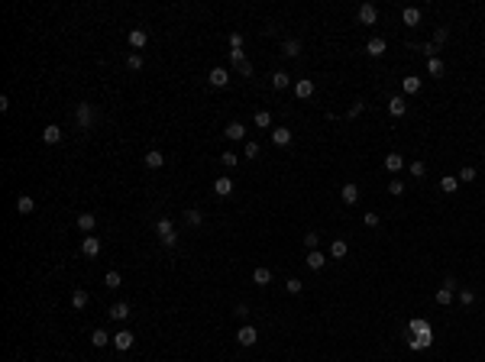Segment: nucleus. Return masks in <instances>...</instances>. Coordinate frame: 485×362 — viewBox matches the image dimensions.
<instances>
[{
	"instance_id": "obj_43",
	"label": "nucleus",
	"mask_w": 485,
	"mask_h": 362,
	"mask_svg": "<svg viewBox=\"0 0 485 362\" xmlns=\"http://www.w3.org/2000/svg\"><path fill=\"white\" fill-rule=\"evenodd\" d=\"M456 178H460V184H463V181H475V169H472V165H466V169H460Z\"/></svg>"
},
{
	"instance_id": "obj_39",
	"label": "nucleus",
	"mask_w": 485,
	"mask_h": 362,
	"mask_svg": "<svg viewBox=\"0 0 485 362\" xmlns=\"http://www.w3.org/2000/svg\"><path fill=\"white\" fill-rule=\"evenodd\" d=\"M126 68H130V72H139V68H143V55H139V52H130V55H126Z\"/></svg>"
},
{
	"instance_id": "obj_41",
	"label": "nucleus",
	"mask_w": 485,
	"mask_h": 362,
	"mask_svg": "<svg viewBox=\"0 0 485 362\" xmlns=\"http://www.w3.org/2000/svg\"><path fill=\"white\" fill-rule=\"evenodd\" d=\"M446 39H449V29H446V26H440V29L434 32V46L440 49V46H443V42H446Z\"/></svg>"
},
{
	"instance_id": "obj_7",
	"label": "nucleus",
	"mask_w": 485,
	"mask_h": 362,
	"mask_svg": "<svg viewBox=\"0 0 485 362\" xmlns=\"http://www.w3.org/2000/svg\"><path fill=\"white\" fill-rule=\"evenodd\" d=\"M388 113H392V117H404V113H408V97L404 94L392 97V101H388Z\"/></svg>"
},
{
	"instance_id": "obj_11",
	"label": "nucleus",
	"mask_w": 485,
	"mask_h": 362,
	"mask_svg": "<svg viewBox=\"0 0 485 362\" xmlns=\"http://www.w3.org/2000/svg\"><path fill=\"white\" fill-rule=\"evenodd\" d=\"M295 94L301 97V101H311V97H314V81H311V78H301V81H295Z\"/></svg>"
},
{
	"instance_id": "obj_48",
	"label": "nucleus",
	"mask_w": 485,
	"mask_h": 362,
	"mask_svg": "<svg viewBox=\"0 0 485 362\" xmlns=\"http://www.w3.org/2000/svg\"><path fill=\"white\" fill-rule=\"evenodd\" d=\"M230 58H233V65L240 68L243 61H246V52H243V49H230Z\"/></svg>"
},
{
	"instance_id": "obj_22",
	"label": "nucleus",
	"mask_w": 485,
	"mask_h": 362,
	"mask_svg": "<svg viewBox=\"0 0 485 362\" xmlns=\"http://www.w3.org/2000/svg\"><path fill=\"white\" fill-rule=\"evenodd\" d=\"M401 23L404 26H417L421 23V10H417V7H404V10H401Z\"/></svg>"
},
{
	"instance_id": "obj_35",
	"label": "nucleus",
	"mask_w": 485,
	"mask_h": 362,
	"mask_svg": "<svg viewBox=\"0 0 485 362\" xmlns=\"http://www.w3.org/2000/svg\"><path fill=\"white\" fill-rule=\"evenodd\" d=\"M252 123H255L259 129H269V126H272V113H269V110H259V113L252 117Z\"/></svg>"
},
{
	"instance_id": "obj_26",
	"label": "nucleus",
	"mask_w": 485,
	"mask_h": 362,
	"mask_svg": "<svg viewBox=\"0 0 485 362\" xmlns=\"http://www.w3.org/2000/svg\"><path fill=\"white\" fill-rule=\"evenodd\" d=\"M146 42H149V32L146 29H133V32H130V46H133V49H143Z\"/></svg>"
},
{
	"instance_id": "obj_47",
	"label": "nucleus",
	"mask_w": 485,
	"mask_h": 362,
	"mask_svg": "<svg viewBox=\"0 0 485 362\" xmlns=\"http://www.w3.org/2000/svg\"><path fill=\"white\" fill-rule=\"evenodd\" d=\"M243 155H246V158H255V155H259V143H252V139H249L246 149H243Z\"/></svg>"
},
{
	"instance_id": "obj_1",
	"label": "nucleus",
	"mask_w": 485,
	"mask_h": 362,
	"mask_svg": "<svg viewBox=\"0 0 485 362\" xmlns=\"http://www.w3.org/2000/svg\"><path fill=\"white\" fill-rule=\"evenodd\" d=\"M75 120H78V129H94L97 107H94V104H87V101H81V104L75 107Z\"/></svg>"
},
{
	"instance_id": "obj_49",
	"label": "nucleus",
	"mask_w": 485,
	"mask_h": 362,
	"mask_svg": "<svg viewBox=\"0 0 485 362\" xmlns=\"http://www.w3.org/2000/svg\"><path fill=\"white\" fill-rule=\"evenodd\" d=\"M363 110H366V104H363V101H356V104H352V107L346 110V117L352 120V117H359V113H363Z\"/></svg>"
},
{
	"instance_id": "obj_8",
	"label": "nucleus",
	"mask_w": 485,
	"mask_h": 362,
	"mask_svg": "<svg viewBox=\"0 0 485 362\" xmlns=\"http://www.w3.org/2000/svg\"><path fill=\"white\" fill-rule=\"evenodd\" d=\"M133 340H136V337H133L130 330H117V333H113V346H117L120 352H126L130 346H133Z\"/></svg>"
},
{
	"instance_id": "obj_40",
	"label": "nucleus",
	"mask_w": 485,
	"mask_h": 362,
	"mask_svg": "<svg viewBox=\"0 0 485 362\" xmlns=\"http://www.w3.org/2000/svg\"><path fill=\"white\" fill-rule=\"evenodd\" d=\"M285 291H288V294H301V291H304V281H301V278H288V281H285Z\"/></svg>"
},
{
	"instance_id": "obj_45",
	"label": "nucleus",
	"mask_w": 485,
	"mask_h": 362,
	"mask_svg": "<svg viewBox=\"0 0 485 362\" xmlns=\"http://www.w3.org/2000/svg\"><path fill=\"white\" fill-rule=\"evenodd\" d=\"M408 172L414 175V178H424V172H427V165H424V162H411V165H408Z\"/></svg>"
},
{
	"instance_id": "obj_23",
	"label": "nucleus",
	"mask_w": 485,
	"mask_h": 362,
	"mask_svg": "<svg viewBox=\"0 0 485 362\" xmlns=\"http://www.w3.org/2000/svg\"><path fill=\"white\" fill-rule=\"evenodd\" d=\"M385 169H388V172H401V169H404L401 152H388V155H385Z\"/></svg>"
},
{
	"instance_id": "obj_25",
	"label": "nucleus",
	"mask_w": 485,
	"mask_h": 362,
	"mask_svg": "<svg viewBox=\"0 0 485 362\" xmlns=\"http://www.w3.org/2000/svg\"><path fill=\"white\" fill-rule=\"evenodd\" d=\"M16 210H20V214H33V210H36V201H33L29 194H20V198H16Z\"/></svg>"
},
{
	"instance_id": "obj_31",
	"label": "nucleus",
	"mask_w": 485,
	"mask_h": 362,
	"mask_svg": "<svg viewBox=\"0 0 485 362\" xmlns=\"http://www.w3.org/2000/svg\"><path fill=\"white\" fill-rule=\"evenodd\" d=\"M401 91H404V94H417V91H421V78L408 75V78L401 81Z\"/></svg>"
},
{
	"instance_id": "obj_34",
	"label": "nucleus",
	"mask_w": 485,
	"mask_h": 362,
	"mask_svg": "<svg viewBox=\"0 0 485 362\" xmlns=\"http://www.w3.org/2000/svg\"><path fill=\"white\" fill-rule=\"evenodd\" d=\"M453 294H456L453 288H443V285H440L437 294H434V301H437V304H449V301H453Z\"/></svg>"
},
{
	"instance_id": "obj_16",
	"label": "nucleus",
	"mask_w": 485,
	"mask_h": 362,
	"mask_svg": "<svg viewBox=\"0 0 485 362\" xmlns=\"http://www.w3.org/2000/svg\"><path fill=\"white\" fill-rule=\"evenodd\" d=\"M78 229L91 236L94 229H97V217H94V214H81V217H78Z\"/></svg>"
},
{
	"instance_id": "obj_38",
	"label": "nucleus",
	"mask_w": 485,
	"mask_h": 362,
	"mask_svg": "<svg viewBox=\"0 0 485 362\" xmlns=\"http://www.w3.org/2000/svg\"><path fill=\"white\" fill-rule=\"evenodd\" d=\"M243 136H246L243 123H230V126H227V139H243Z\"/></svg>"
},
{
	"instance_id": "obj_30",
	"label": "nucleus",
	"mask_w": 485,
	"mask_h": 362,
	"mask_svg": "<svg viewBox=\"0 0 485 362\" xmlns=\"http://www.w3.org/2000/svg\"><path fill=\"white\" fill-rule=\"evenodd\" d=\"M184 223H188V226H201V223H204V214L194 210V207H188V210H184Z\"/></svg>"
},
{
	"instance_id": "obj_14",
	"label": "nucleus",
	"mask_w": 485,
	"mask_h": 362,
	"mask_svg": "<svg viewBox=\"0 0 485 362\" xmlns=\"http://www.w3.org/2000/svg\"><path fill=\"white\" fill-rule=\"evenodd\" d=\"M424 330H430V323L424 320V317H411V320H408V340L417 337V333H424Z\"/></svg>"
},
{
	"instance_id": "obj_54",
	"label": "nucleus",
	"mask_w": 485,
	"mask_h": 362,
	"mask_svg": "<svg viewBox=\"0 0 485 362\" xmlns=\"http://www.w3.org/2000/svg\"><path fill=\"white\" fill-rule=\"evenodd\" d=\"M233 314H236V317H246V314H249V307H246V304H236Z\"/></svg>"
},
{
	"instance_id": "obj_13",
	"label": "nucleus",
	"mask_w": 485,
	"mask_h": 362,
	"mask_svg": "<svg viewBox=\"0 0 485 362\" xmlns=\"http://www.w3.org/2000/svg\"><path fill=\"white\" fill-rule=\"evenodd\" d=\"M107 314H110V320H120V323H123V320H126V317L133 314V311H130V304H126V301H117Z\"/></svg>"
},
{
	"instance_id": "obj_10",
	"label": "nucleus",
	"mask_w": 485,
	"mask_h": 362,
	"mask_svg": "<svg viewBox=\"0 0 485 362\" xmlns=\"http://www.w3.org/2000/svg\"><path fill=\"white\" fill-rule=\"evenodd\" d=\"M430 343H434V330H424V333H417V337H411L408 346H411V349H427Z\"/></svg>"
},
{
	"instance_id": "obj_50",
	"label": "nucleus",
	"mask_w": 485,
	"mask_h": 362,
	"mask_svg": "<svg viewBox=\"0 0 485 362\" xmlns=\"http://www.w3.org/2000/svg\"><path fill=\"white\" fill-rule=\"evenodd\" d=\"M388 191L398 198V194H404V181H388Z\"/></svg>"
},
{
	"instance_id": "obj_6",
	"label": "nucleus",
	"mask_w": 485,
	"mask_h": 362,
	"mask_svg": "<svg viewBox=\"0 0 485 362\" xmlns=\"http://www.w3.org/2000/svg\"><path fill=\"white\" fill-rule=\"evenodd\" d=\"M255 340H259V333H255V326H240V333H236V343L240 346H255Z\"/></svg>"
},
{
	"instance_id": "obj_24",
	"label": "nucleus",
	"mask_w": 485,
	"mask_h": 362,
	"mask_svg": "<svg viewBox=\"0 0 485 362\" xmlns=\"http://www.w3.org/2000/svg\"><path fill=\"white\" fill-rule=\"evenodd\" d=\"M42 143H49V146L61 143V126H46L42 129Z\"/></svg>"
},
{
	"instance_id": "obj_28",
	"label": "nucleus",
	"mask_w": 485,
	"mask_h": 362,
	"mask_svg": "<svg viewBox=\"0 0 485 362\" xmlns=\"http://www.w3.org/2000/svg\"><path fill=\"white\" fill-rule=\"evenodd\" d=\"M230 191H233V181L227 178V175H223V178H217V181H214V194H220V198H227V194H230Z\"/></svg>"
},
{
	"instance_id": "obj_29",
	"label": "nucleus",
	"mask_w": 485,
	"mask_h": 362,
	"mask_svg": "<svg viewBox=\"0 0 485 362\" xmlns=\"http://www.w3.org/2000/svg\"><path fill=\"white\" fill-rule=\"evenodd\" d=\"M72 307H75V311H84V307H87V291H81V288L72 291Z\"/></svg>"
},
{
	"instance_id": "obj_9",
	"label": "nucleus",
	"mask_w": 485,
	"mask_h": 362,
	"mask_svg": "<svg viewBox=\"0 0 485 362\" xmlns=\"http://www.w3.org/2000/svg\"><path fill=\"white\" fill-rule=\"evenodd\" d=\"M207 81L214 84V87H227V84H230V72H227V68H210Z\"/></svg>"
},
{
	"instance_id": "obj_21",
	"label": "nucleus",
	"mask_w": 485,
	"mask_h": 362,
	"mask_svg": "<svg viewBox=\"0 0 485 362\" xmlns=\"http://www.w3.org/2000/svg\"><path fill=\"white\" fill-rule=\"evenodd\" d=\"M427 75H430V78H443V75H446L443 58H427Z\"/></svg>"
},
{
	"instance_id": "obj_27",
	"label": "nucleus",
	"mask_w": 485,
	"mask_h": 362,
	"mask_svg": "<svg viewBox=\"0 0 485 362\" xmlns=\"http://www.w3.org/2000/svg\"><path fill=\"white\" fill-rule=\"evenodd\" d=\"M252 281H255L259 288H266L269 281H272V272H269V269H262V266H259V269H252Z\"/></svg>"
},
{
	"instance_id": "obj_3",
	"label": "nucleus",
	"mask_w": 485,
	"mask_h": 362,
	"mask_svg": "<svg viewBox=\"0 0 485 362\" xmlns=\"http://www.w3.org/2000/svg\"><path fill=\"white\" fill-rule=\"evenodd\" d=\"M356 20L363 23V26H375L378 23V10H375V4H363L356 10Z\"/></svg>"
},
{
	"instance_id": "obj_42",
	"label": "nucleus",
	"mask_w": 485,
	"mask_h": 362,
	"mask_svg": "<svg viewBox=\"0 0 485 362\" xmlns=\"http://www.w3.org/2000/svg\"><path fill=\"white\" fill-rule=\"evenodd\" d=\"M472 301H475V291H469V288H460V304H463V307H469Z\"/></svg>"
},
{
	"instance_id": "obj_32",
	"label": "nucleus",
	"mask_w": 485,
	"mask_h": 362,
	"mask_svg": "<svg viewBox=\"0 0 485 362\" xmlns=\"http://www.w3.org/2000/svg\"><path fill=\"white\" fill-rule=\"evenodd\" d=\"M288 84H291V78H288V72H275V75H272V87H275V91H285Z\"/></svg>"
},
{
	"instance_id": "obj_53",
	"label": "nucleus",
	"mask_w": 485,
	"mask_h": 362,
	"mask_svg": "<svg viewBox=\"0 0 485 362\" xmlns=\"http://www.w3.org/2000/svg\"><path fill=\"white\" fill-rule=\"evenodd\" d=\"M366 226H378V214H366Z\"/></svg>"
},
{
	"instance_id": "obj_46",
	"label": "nucleus",
	"mask_w": 485,
	"mask_h": 362,
	"mask_svg": "<svg viewBox=\"0 0 485 362\" xmlns=\"http://www.w3.org/2000/svg\"><path fill=\"white\" fill-rule=\"evenodd\" d=\"M317 243H320V233H304V246H307V252L317 249Z\"/></svg>"
},
{
	"instance_id": "obj_33",
	"label": "nucleus",
	"mask_w": 485,
	"mask_h": 362,
	"mask_svg": "<svg viewBox=\"0 0 485 362\" xmlns=\"http://www.w3.org/2000/svg\"><path fill=\"white\" fill-rule=\"evenodd\" d=\"M440 188H443L446 194H453L456 188H460V178H456V175H443V178H440Z\"/></svg>"
},
{
	"instance_id": "obj_19",
	"label": "nucleus",
	"mask_w": 485,
	"mask_h": 362,
	"mask_svg": "<svg viewBox=\"0 0 485 362\" xmlns=\"http://www.w3.org/2000/svg\"><path fill=\"white\" fill-rule=\"evenodd\" d=\"M143 162H146V169H162V165H165V155L158 152V149H149Z\"/></svg>"
},
{
	"instance_id": "obj_51",
	"label": "nucleus",
	"mask_w": 485,
	"mask_h": 362,
	"mask_svg": "<svg viewBox=\"0 0 485 362\" xmlns=\"http://www.w3.org/2000/svg\"><path fill=\"white\" fill-rule=\"evenodd\" d=\"M230 49H243V36H240V32H230Z\"/></svg>"
},
{
	"instance_id": "obj_17",
	"label": "nucleus",
	"mask_w": 485,
	"mask_h": 362,
	"mask_svg": "<svg viewBox=\"0 0 485 362\" xmlns=\"http://www.w3.org/2000/svg\"><path fill=\"white\" fill-rule=\"evenodd\" d=\"M281 55H285V58H298V55H301V42H298V39H285V42H281Z\"/></svg>"
},
{
	"instance_id": "obj_20",
	"label": "nucleus",
	"mask_w": 485,
	"mask_h": 362,
	"mask_svg": "<svg viewBox=\"0 0 485 362\" xmlns=\"http://www.w3.org/2000/svg\"><path fill=\"white\" fill-rule=\"evenodd\" d=\"M340 194H343V201H346V204H356V201H359V184H356V181H346Z\"/></svg>"
},
{
	"instance_id": "obj_18",
	"label": "nucleus",
	"mask_w": 485,
	"mask_h": 362,
	"mask_svg": "<svg viewBox=\"0 0 485 362\" xmlns=\"http://www.w3.org/2000/svg\"><path fill=\"white\" fill-rule=\"evenodd\" d=\"M307 266H311L314 272H320L324 266H327V255H324L320 249H311V252H307Z\"/></svg>"
},
{
	"instance_id": "obj_15",
	"label": "nucleus",
	"mask_w": 485,
	"mask_h": 362,
	"mask_svg": "<svg viewBox=\"0 0 485 362\" xmlns=\"http://www.w3.org/2000/svg\"><path fill=\"white\" fill-rule=\"evenodd\" d=\"M107 343H113V333H107V330H101V326H97V330L91 333V346L101 349V346H107Z\"/></svg>"
},
{
	"instance_id": "obj_5",
	"label": "nucleus",
	"mask_w": 485,
	"mask_h": 362,
	"mask_svg": "<svg viewBox=\"0 0 485 362\" xmlns=\"http://www.w3.org/2000/svg\"><path fill=\"white\" fill-rule=\"evenodd\" d=\"M385 52H388V46H385V39H382V36H372V39L366 42V55H372V58H382Z\"/></svg>"
},
{
	"instance_id": "obj_12",
	"label": "nucleus",
	"mask_w": 485,
	"mask_h": 362,
	"mask_svg": "<svg viewBox=\"0 0 485 362\" xmlns=\"http://www.w3.org/2000/svg\"><path fill=\"white\" fill-rule=\"evenodd\" d=\"M272 143H275L278 149L291 146V129H288V126H278V129H272Z\"/></svg>"
},
{
	"instance_id": "obj_52",
	"label": "nucleus",
	"mask_w": 485,
	"mask_h": 362,
	"mask_svg": "<svg viewBox=\"0 0 485 362\" xmlns=\"http://www.w3.org/2000/svg\"><path fill=\"white\" fill-rule=\"evenodd\" d=\"M236 72H240V75H246V78H249V75H252V61H243V65H240V68H236Z\"/></svg>"
},
{
	"instance_id": "obj_44",
	"label": "nucleus",
	"mask_w": 485,
	"mask_h": 362,
	"mask_svg": "<svg viewBox=\"0 0 485 362\" xmlns=\"http://www.w3.org/2000/svg\"><path fill=\"white\" fill-rule=\"evenodd\" d=\"M220 162H223V165H227V169H233V165H236V162H240V155H236V152H230V149H227V152H223V155H220Z\"/></svg>"
},
{
	"instance_id": "obj_4",
	"label": "nucleus",
	"mask_w": 485,
	"mask_h": 362,
	"mask_svg": "<svg viewBox=\"0 0 485 362\" xmlns=\"http://www.w3.org/2000/svg\"><path fill=\"white\" fill-rule=\"evenodd\" d=\"M101 246H104V243H101V236H94V233H91V236H84L81 252L87 255V259H94V255H101Z\"/></svg>"
},
{
	"instance_id": "obj_2",
	"label": "nucleus",
	"mask_w": 485,
	"mask_h": 362,
	"mask_svg": "<svg viewBox=\"0 0 485 362\" xmlns=\"http://www.w3.org/2000/svg\"><path fill=\"white\" fill-rule=\"evenodd\" d=\"M155 233H158V240H162L165 246H169V249H172V246H178V233H175L172 220H165V217H162V220L155 223Z\"/></svg>"
},
{
	"instance_id": "obj_37",
	"label": "nucleus",
	"mask_w": 485,
	"mask_h": 362,
	"mask_svg": "<svg viewBox=\"0 0 485 362\" xmlns=\"http://www.w3.org/2000/svg\"><path fill=\"white\" fill-rule=\"evenodd\" d=\"M104 285H107L110 291H117L123 285V275H120V272H107V275H104Z\"/></svg>"
},
{
	"instance_id": "obj_36",
	"label": "nucleus",
	"mask_w": 485,
	"mask_h": 362,
	"mask_svg": "<svg viewBox=\"0 0 485 362\" xmlns=\"http://www.w3.org/2000/svg\"><path fill=\"white\" fill-rule=\"evenodd\" d=\"M346 252H349V246L343 243V240H333V243H330V255H333V259H343Z\"/></svg>"
}]
</instances>
